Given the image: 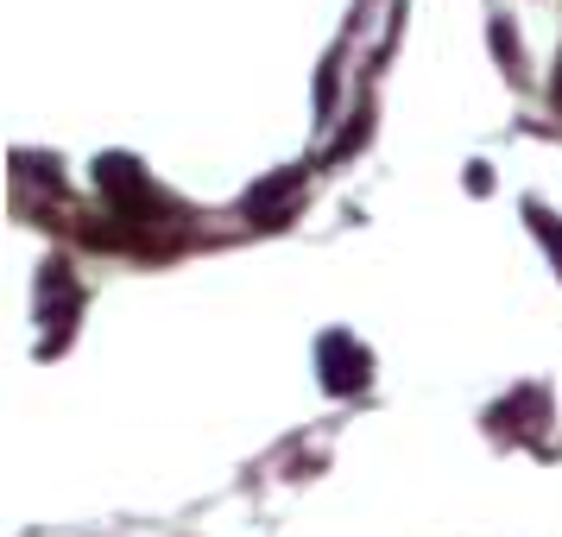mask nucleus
I'll return each instance as SVG.
<instances>
[{
	"mask_svg": "<svg viewBox=\"0 0 562 537\" xmlns=\"http://www.w3.org/2000/svg\"><path fill=\"white\" fill-rule=\"evenodd\" d=\"M531 222H537V234H543V247H557V266H562V228L543 215V209H531Z\"/></svg>",
	"mask_w": 562,
	"mask_h": 537,
	"instance_id": "obj_2",
	"label": "nucleus"
},
{
	"mask_svg": "<svg viewBox=\"0 0 562 537\" xmlns=\"http://www.w3.org/2000/svg\"><path fill=\"white\" fill-rule=\"evenodd\" d=\"M323 385L329 392H360V385L373 380V360H367V348L360 342H348V335L335 329V335H323Z\"/></svg>",
	"mask_w": 562,
	"mask_h": 537,
	"instance_id": "obj_1",
	"label": "nucleus"
}]
</instances>
